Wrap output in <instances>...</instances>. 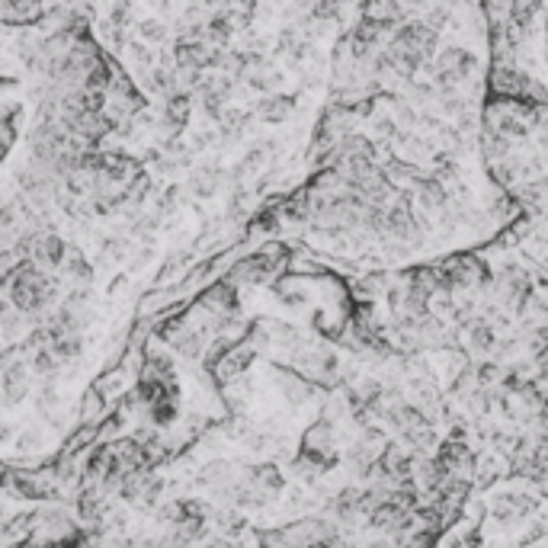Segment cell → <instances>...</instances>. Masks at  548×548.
<instances>
[{"label":"cell","mask_w":548,"mask_h":548,"mask_svg":"<svg viewBox=\"0 0 548 548\" xmlns=\"http://www.w3.org/2000/svg\"><path fill=\"white\" fill-rule=\"evenodd\" d=\"M397 4H401V7H405L407 13H413V10H421V7H423V0H397Z\"/></svg>","instance_id":"cell-34"},{"label":"cell","mask_w":548,"mask_h":548,"mask_svg":"<svg viewBox=\"0 0 548 548\" xmlns=\"http://www.w3.org/2000/svg\"><path fill=\"white\" fill-rule=\"evenodd\" d=\"M545 36H548V13H545Z\"/></svg>","instance_id":"cell-36"},{"label":"cell","mask_w":548,"mask_h":548,"mask_svg":"<svg viewBox=\"0 0 548 548\" xmlns=\"http://www.w3.org/2000/svg\"><path fill=\"white\" fill-rule=\"evenodd\" d=\"M279 385H282V391H286V397L292 405H302V401L311 397V381L299 379V375H292V372H279Z\"/></svg>","instance_id":"cell-25"},{"label":"cell","mask_w":548,"mask_h":548,"mask_svg":"<svg viewBox=\"0 0 548 548\" xmlns=\"http://www.w3.org/2000/svg\"><path fill=\"white\" fill-rule=\"evenodd\" d=\"M533 510H536V501L533 497H526V494H501V497L491 503L494 519H501V523H517V519L529 517Z\"/></svg>","instance_id":"cell-11"},{"label":"cell","mask_w":548,"mask_h":548,"mask_svg":"<svg viewBox=\"0 0 548 548\" xmlns=\"http://www.w3.org/2000/svg\"><path fill=\"white\" fill-rule=\"evenodd\" d=\"M186 116H190V94L176 90L174 96H168V100H164L160 122H164V128H170V132H180L183 122H186Z\"/></svg>","instance_id":"cell-18"},{"label":"cell","mask_w":548,"mask_h":548,"mask_svg":"<svg viewBox=\"0 0 548 548\" xmlns=\"http://www.w3.org/2000/svg\"><path fill=\"white\" fill-rule=\"evenodd\" d=\"M48 347H52V350H55L64 363H71V359H78L80 350H84V343H80V331H71V334H55L52 340H48Z\"/></svg>","instance_id":"cell-24"},{"label":"cell","mask_w":548,"mask_h":548,"mask_svg":"<svg viewBox=\"0 0 548 548\" xmlns=\"http://www.w3.org/2000/svg\"><path fill=\"white\" fill-rule=\"evenodd\" d=\"M225 13L234 20L238 26H247L250 20H254L257 13V0H225Z\"/></svg>","instance_id":"cell-26"},{"label":"cell","mask_w":548,"mask_h":548,"mask_svg":"<svg viewBox=\"0 0 548 548\" xmlns=\"http://www.w3.org/2000/svg\"><path fill=\"white\" fill-rule=\"evenodd\" d=\"M331 513L337 523H356L359 517H369L365 510V487H343L331 501Z\"/></svg>","instance_id":"cell-8"},{"label":"cell","mask_w":548,"mask_h":548,"mask_svg":"<svg viewBox=\"0 0 548 548\" xmlns=\"http://www.w3.org/2000/svg\"><path fill=\"white\" fill-rule=\"evenodd\" d=\"M250 481H254V485L260 487L266 497H270V494L282 491V471H279L273 462H266V465H257V469L250 471Z\"/></svg>","instance_id":"cell-21"},{"label":"cell","mask_w":548,"mask_h":548,"mask_svg":"<svg viewBox=\"0 0 548 548\" xmlns=\"http://www.w3.org/2000/svg\"><path fill=\"white\" fill-rule=\"evenodd\" d=\"M202 485H209V487H231L234 485V469H231L228 462H209L206 469H202V478H199Z\"/></svg>","instance_id":"cell-22"},{"label":"cell","mask_w":548,"mask_h":548,"mask_svg":"<svg viewBox=\"0 0 548 548\" xmlns=\"http://www.w3.org/2000/svg\"><path fill=\"white\" fill-rule=\"evenodd\" d=\"M302 453H308L318 462L321 469H334L337 465V449H334V423L318 421L315 427H308V433L302 437Z\"/></svg>","instance_id":"cell-5"},{"label":"cell","mask_w":548,"mask_h":548,"mask_svg":"<svg viewBox=\"0 0 548 548\" xmlns=\"http://www.w3.org/2000/svg\"><path fill=\"white\" fill-rule=\"evenodd\" d=\"M106 20H112V23L122 26V29H128V26L135 23V7H132V0H116Z\"/></svg>","instance_id":"cell-31"},{"label":"cell","mask_w":548,"mask_h":548,"mask_svg":"<svg viewBox=\"0 0 548 548\" xmlns=\"http://www.w3.org/2000/svg\"><path fill=\"white\" fill-rule=\"evenodd\" d=\"M363 20H372L391 32L407 20V10L397 0H363Z\"/></svg>","instance_id":"cell-9"},{"label":"cell","mask_w":548,"mask_h":548,"mask_svg":"<svg viewBox=\"0 0 548 548\" xmlns=\"http://www.w3.org/2000/svg\"><path fill=\"white\" fill-rule=\"evenodd\" d=\"M497 295H501V302L507 305V308L519 311V305L533 295V282H529V276H526L519 266H503L501 273H497Z\"/></svg>","instance_id":"cell-6"},{"label":"cell","mask_w":548,"mask_h":548,"mask_svg":"<svg viewBox=\"0 0 548 548\" xmlns=\"http://www.w3.org/2000/svg\"><path fill=\"white\" fill-rule=\"evenodd\" d=\"M26 391H29V372H26V363H7V369H4V401H7V407L20 405L26 397Z\"/></svg>","instance_id":"cell-15"},{"label":"cell","mask_w":548,"mask_h":548,"mask_svg":"<svg viewBox=\"0 0 548 548\" xmlns=\"http://www.w3.org/2000/svg\"><path fill=\"white\" fill-rule=\"evenodd\" d=\"M475 68H478V58L471 52H465V48L453 45L439 52L437 61L429 64V74H433V84H437L439 96H453L475 74Z\"/></svg>","instance_id":"cell-3"},{"label":"cell","mask_w":548,"mask_h":548,"mask_svg":"<svg viewBox=\"0 0 548 548\" xmlns=\"http://www.w3.org/2000/svg\"><path fill=\"white\" fill-rule=\"evenodd\" d=\"M279 48H282V52H289V55L299 58V55L305 52V39H302V36H299L295 29H286V32H282V39H279Z\"/></svg>","instance_id":"cell-33"},{"label":"cell","mask_w":548,"mask_h":548,"mask_svg":"<svg viewBox=\"0 0 548 548\" xmlns=\"http://www.w3.org/2000/svg\"><path fill=\"white\" fill-rule=\"evenodd\" d=\"M100 42H103L106 48H112V52H126V45H128L126 29H122V26H116L112 20H106V23L100 26Z\"/></svg>","instance_id":"cell-27"},{"label":"cell","mask_w":548,"mask_h":548,"mask_svg":"<svg viewBox=\"0 0 548 548\" xmlns=\"http://www.w3.org/2000/svg\"><path fill=\"white\" fill-rule=\"evenodd\" d=\"M244 80L250 84L254 90H260V94H273V90L279 87V71L273 68L270 61H263L260 55H250V64H247V74H244Z\"/></svg>","instance_id":"cell-14"},{"label":"cell","mask_w":548,"mask_h":548,"mask_svg":"<svg viewBox=\"0 0 548 548\" xmlns=\"http://www.w3.org/2000/svg\"><path fill=\"white\" fill-rule=\"evenodd\" d=\"M292 112H295V96H289V94H266L260 103H257V119L270 122V126L286 122Z\"/></svg>","instance_id":"cell-13"},{"label":"cell","mask_w":548,"mask_h":548,"mask_svg":"<svg viewBox=\"0 0 548 548\" xmlns=\"http://www.w3.org/2000/svg\"><path fill=\"white\" fill-rule=\"evenodd\" d=\"M257 539L263 545H337L340 542V529L327 519H299V523L286 526V529H273V533H260Z\"/></svg>","instance_id":"cell-2"},{"label":"cell","mask_w":548,"mask_h":548,"mask_svg":"<svg viewBox=\"0 0 548 548\" xmlns=\"http://www.w3.org/2000/svg\"><path fill=\"white\" fill-rule=\"evenodd\" d=\"M48 273L52 270L39 266L36 260H23L16 266L13 276L4 279L7 299L23 311L32 327H39L42 321H45V315L52 311V305H55V299H58V282L48 276Z\"/></svg>","instance_id":"cell-1"},{"label":"cell","mask_w":548,"mask_h":548,"mask_svg":"<svg viewBox=\"0 0 548 548\" xmlns=\"http://www.w3.org/2000/svg\"><path fill=\"white\" fill-rule=\"evenodd\" d=\"M218 119H222V132H225V135H228V138H241V135H244L247 122H250V116H247V112H241V110H231V112H222Z\"/></svg>","instance_id":"cell-28"},{"label":"cell","mask_w":548,"mask_h":548,"mask_svg":"<svg viewBox=\"0 0 548 548\" xmlns=\"http://www.w3.org/2000/svg\"><path fill=\"white\" fill-rule=\"evenodd\" d=\"M417 202H421L423 209H429V212H437V209H446V202H449V196H446L443 183L439 180H421L417 183Z\"/></svg>","instance_id":"cell-19"},{"label":"cell","mask_w":548,"mask_h":548,"mask_svg":"<svg viewBox=\"0 0 548 548\" xmlns=\"http://www.w3.org/2000/svg\"><path fill=\"white\" fill-rule=\"evenodd\" d=\"M411 523L407 517V507L401 501H381L379 507L369 513V526L372 529H381V533H397V529H405Z\"/></svg>","instance_id":"cell-10"},{"label":"cell","mask_w":548,"mask_h":548,"mask_svg":"<svg viewBox=\"0 0 548 548\" xmlns=\"http://www.w3.org/2000/svg\"><path fill=\"white\" fill-rule=\"evenodd\" d=\"M61 273L71 279L74 286H90V282H94V266L87 263V257H84V250H80V247L68 244V254H64Z\"/></svg>","instance_id":"cell-16"},{"label":"cell","mask_w":548,"mask_h":548,"mask_svg":"<svg viewBox=\"0 0 548 548\" xmlns=\"http://www.w3.org/2000/svg\"><path fill=\"white\" fill-rule=\"evenodd\" d=\"M228 180V176L222 174L218 168H206V170H196L190 180V190L196 192V196H212L215 190H218V183Z\"/></svg>","instance_id":"cell-23"},{"label":"cell","mask_w":548,"mask_h":548,"mask_svg":"<svg viewBox=\"0 0 548 548\" xmlns=\"http://www.w3.org/2000/svg\"><path fill=\"white\" fill-rule=\"evenodd\" d=\"M469 331H471V347H475L478 353H491L494 343H497V334H494V324L491 318H471L469 321Z\"/></svg>","instance_id":"cell-20"},{"label":"cell","mask_w":548,"mask_h":548,"mask_svg":"<svg viewBox=\"0 0 548 548\" xmlns=\"http://www.w3.org/2000/svg\"><path fill=\"white\" fill-rule=\"evenodd\" d=\"M151 4H154L158 10H170V4H174V0H151Z\"/></svg>","instance_id":"cell-35"},{"label":"cell","mask_w":548,"mask_h":548,"mask_svg":"<svg viewBox=\"0 0 548 548\" xmlns=\"http://www.w3.org/2000/svg\"><path fill=\"white\" fill-rule=\"evenodd\" d=\"M170 347H174L180 356L199 359L202 356V350H206V343H202V331H196V327H190V324H180L174 334H170Z\"/></svg>","instance_id":"cell-17"},{"label":"cell","mask_w":548,"mask_h":548,"mask_svg":"<svg viewBox=\"0 0 548 548\" xmlns=\"http://www.w3.org/2000/svg\"><path fill=\"white\" fill-rule=\"evenodd\" d=\"M446 276H449V282L462 289H471V286H481L487 279V270L481 266V263L475 260V257H453V260L443 263Z\"/></svg>","instance_id":"cell-7"},{"label":"cell","mask_w":548,"mask_h":548,"mask_svg":"<svg viewBox=\"0 0 548 548\" xmlns=\"http://www.w3.org/2000/svg\"><path fill=\"white\" fill-rule=\"evenodd\" d=\"M138 36L144 42H151V45H160V42H168V26L160 23V20H142L138 23Z\"/></svg>","instance_id":"cell-30"},{"label":"cell","mask_w":548,"mask_h":548,"mask_svg":"<svg viewBox=\"0 0 548 548\" xmlns=\"http://www.w3.org/2000/svg\"><path fill=\"white\" fill-rule=\"evenodd\" d=\"M343 4H347V0H315V7H311V20H318V23L340 20Z\"/></svg>","instance_id":"cell-29"},{"label":"cell","mask_w":548,"mask_h":548,"mask_svg":"<svg viewBox=\"0 0 548 548\" xmlns=\"http://www.w3.org/2000/svg\"><path fill=\"white\" fill-rule=\"evenodd\" d=\"M45 16L42 0H4V23L7 26H29Z\"/></svg>","instance_id":"cell-12"},{"label":"cell","mask_w":548,"mask_h":548,"mask_svg":"<svg viewBox=\"0 0 548 548\" xmlns=\"http://www.w3.org/2000/svg\"><path fill=\"white\" fill-rule=\"evenodd\" d=\"M257 202V192L244 190V186H238V190L231 192V215H238V218H244L247 212H250V206Z\"/></svg>","instance_id":"cell-32"},{"label":"cell","mask_w":548,"mask_h":548,"mask_svg":"<svg viewBox=\"0 0 548 548\" xmlns=\"http://www.w3.org/2000/svg\"><path fill=\"white\" fill-rule=\"evenodd\" d=\"M26 234H29V260H36L39 266H45V270H61L64 254H68V244L58 238L55 231L52 228H39V231L26 228Z\"/></svg>","instance_id":"cell-4"}]
</instances>
